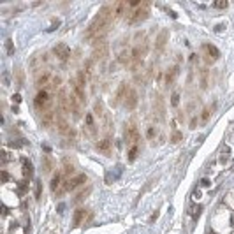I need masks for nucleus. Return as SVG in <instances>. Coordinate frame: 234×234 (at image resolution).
<instances>
[{
    "label": "nucleus",
    "instance_id": "2f4dec72",
    "mask_svg": "<svg viewBox=\"0 0 234 234\" xmlns=\"http://www.w3.org/2000/svg\"><path fill=\"white\" fill-rule=\"evenodd\" d=\"M171 104H172V106H178V104H180V93H178V91H174V93H172Z\"/></svg>",
    "mask_w": 234,
    "mask_h": 234
},
{
    "label": "nucleus",
    "instance_id": "c85d7f7f",
    "mask_svg": "<svg viewBox=\"0 0 234 234\" xmlns=\"http://www.w3.org/2000/svg\"><path fill=\"white\" fill-rule=\"evenodd\" d=\"M201 86H202V88H206V86H208V70H206V69L202 70V79H201Z\"/></svg>",
    "mask_w": 234,
    "mask_h": 234
},
{
    "label": "nucleus",
    "instance_id": "412c9836",
    "mask_svg": "<svg viewBox=\"0 0 234 234\" xmlns=\"http://www.w3.org/2000/svg\"><path fill=\"white\" fill-rule=\"evenodd\" d=\"M42 169H44V172H51V169H53V162L48 155L42 158Z\"/></svg>",
    "mask_w": 234,
    "mask_h": 234
},
{
    "label": "nucleus",
    "instance_id": "f3484780",
    "mask_svg": "<svg viewBox=\"0 0 234 234\" xmlns=\"http://www.w3.org/2000/svg\"><path fill=\"white\" fill-rule=\"evenodd\" d=\"M55 118V113H53V109H49V111H44L42 113V123L48 127V125H51V121Z\"/></svg>",
    "mask_w": 234,
    "mask_h": 234
},
{
    "label": "nucleus",
    "instance_id": "f704fd0d",
    "mask_svg": "<svg viewBox=\"0 0 234 234\" xmlns=\"http://www.w3.org/2000/svg\"><path fill=\"white\" fill-rule=\"evenodd\" d=\"M40 192H42V185L37 183V185H35V199H37V201L40 199Z\"/></svg>",
    "mask_w": 234,
    "mask_h": 234
},
{
    "label": "nucleus",
    "instance_id": "1a4fd4ad",
    "mask_svg": "<svg viewBox=\"0 0 234 234\" xmlns=\"http://www.w3.org/2000/svg\"><path fill=\"white\" fill-rule=\"evenodd\" d=\"M145 53H146V46H143V48H141V46L134 48V51H132V55H130V56H132V60H134V64H136V65L141 62V60H143Z\"/></svg>",
    "mask_w": 234,
    "mask_h": 234
},
{
    "label": "nucleus",
    "instance_id": "aec40b11",
    "mask_svg": "<svg viewBox=\"0 0 234 234\" xmlns=\"http://www.w3.org/2000/svg\"><path fill=\"white\" fill-rule=\"evenodd\" d=\"M178 76V67H172L171 70H169V72H167V76H166V83L167 85H171L172 83V81H174V78Z\"/></svg>",
    "mask_w": 234,
    "mask_h": 234
},
{
    "label": "nucleus",
    "instance_id": "dca6fc26",
    "mask_svg": "<svg viewBox=\"0 0 234 234\" xmlns=\"http://www.w3.org/2000/svg\"><path fill=\"white\" fill-rule=\"evenodd\" d=\"M155 106H157V115H158V118H164L166 109H164V100H162V97H157V99H155L153 107H155Z\"/></svg>",
    "mask_w": 234,
    "mask_h": 234
},
{
    "label": "nucleus",
    "instance_id": "37998d69",
    "mask_svg": "<svg viewBox=\"0 0 234 234\" xmlns=\"http://www.w3.org/2000/svg\"><path fill=\"white\" fill-rule=\"evenodd\" d=\"M157 217H158V213H153V215L150 217V222H155V220H157Z\"/></svg>",
    "mask_w": 234,
    "mask_h": 234
},
{
    "label": "nucleus",
    "instance_id": "b1692460",
    "mask_svg": "<svg viewBox=\"0 0 234 234\" xmlns=\"http://www.w3.org/2000/svg\"><path fill=\"white\" fill-rule=\"evenodd\" d=\"M76 83L79 85V86H85V83H86V74H85V70H79L78 72V81Z\"/></svg>",
    "mask_w": 234,
    "mask_h": 234
},
{
    "label": "nucleus",
    "instance_id": "f8f14e48",
    "mask_svg": "<svg viewBox=\"0 0 234 234\" xmlns=\"http://www.w3.org/2000/svg\"><path fill=\"white\" fill-rule=\"evenodd\" d=\"M85 217H86V209H83V208L76 209V213H74V220H72V227H79L81 223H83Z\"/></svg>",
    "mask_w": 234,
    "mask_h": 234
},
{
    "label": "nucleus",
    "instance_id": "2eb2a0df",
    "mask_svg": "<svg viewBox=\"0 0 234 234\" xmlns=\"http://www.w3.org/2000/svg\"><path fill=\"white\" fill-rule=\"evenodd\" d=\"M72 90H74V95L78 97L79 102H85V88L79 86L78 83H72Z\"/></svg>",
    "mask_w": 234,
    "mask_h": 234
},
{
    "label": "nucleus",
    "instance_id": "a18cd8bd",
    "mask_svg": "<svg viewBox=\"0 0 234 234\" xmlns=\"http://www.w3.org/2000/svg\"><path fill=\"white\" fill-rule=\"evenodd\" d=\"M196 121H197L196 118H192V121H190V127H192V129H194V127H196Z\"/></svg>",
    "mask_w": 234,
    "mask_h": 234
},
{
    "label": "nucleus",
    "instance_id": "6e6552de",
    "mask_svg": "<svg viewBox=\"0 0 234 234\" xmlns=\"http://www.w3.org/2000/svg\"><path fill=\"white\" fill-rule=\"evenodd\" d=\"M85 181H86V174H79V176H76V178H72V180H69V181L65 183L64 190H74L76 187H79L81 183H85Z\"/></svg>",
    "mask_w": 234,
    "mask_h": 234
},
{
    "label": "nucleus",
    "instance_id": "a211bd4d",
    "mask_svg": "<svg viewBox=\"0 0 234 234\" xmlns=\"http://www.w3.org/2000/svg\"><path fill=\"white\" fill-rule=\"evenodd\" d=\"M109 148H111V141L109 139H102V141L97 143V150L104 151V153H109Z\"/></svg>",
    "mask_w": 234,
    "mask_h": 234
},
{
    "label": "nucleus",
    "instance_id": "49530a36",
    "mask_svg": "<svg viewBox=\"0 0 234 234\" xmlns=\"http://www.w3.org/2000/svg\"><path fill=\"white\" fill-rule=\"evenodd\" d=\"M2 215H4V217L7 215V208H5V206H2Z\"/></svg>",
    "mask_w": 234,
    "mask_h": 234
},
{
    "label": "nucleus",
    "instance_id": "a878e982",
    "mask_svg": "<svg viewBox=\"0 0 234 234\" xmlns=\"http://www.w3.org/2000/svg\"><path fill=\"white\" fill-rule=\"evenodd\" d=\"M95 113H97L99 116H104V106H102L100 100H97V102H95Z\"/></svg>",
    "mask_w": 234,
    "mask_h": 234
},
{
    "label": "nucleus",
    "instance_id": "c03bdc74",
    "mask_svg": "<svg viewBox=\"0 0 234 234\" xmlns=\"http://www.w3.org/2000/svg\"><path fill=\"white\" fill-rule=\"evenodd\" d=\"M13 100H14V102H19V100H21V97H19V95H14Z\"/></svg>",
    "mask_w": 234,
    "mask_h": 234
},
{
    "label": "nucleus",
    "instance_id": "7c9ffc66",
    "mask_svg": "<svg viewBox=\"0 0 234 234\" xmlns=\"http://www.w3.org/2000/svg\"><path fill=\"white\" fill-rule=\"evenodd\" d=\"M181 132H172V137H171V143H180L181 141Z\"/></svg>",
    "mask_w": 234,
    "mask_h": 234
},
{
    "label": "nucleus",
    "instance_id": "72a5a7b5",
    "mask_svg": "<svg viewBox=\"0 0 234 234\" xmlns=\"http://www.w3.org/2000/svg\"><path fill=\"white\" fill-rule=\"evenodd\" d=\"M90 190H91V188H86L85 192H81V194H79V196L76 197V202H79V201H83V199H85V197H86V196L90 194Z\"/></svg>",
    "mask_w": 234,
    "mask_h": 234
},
{
    "label": "nucleus",
    "instance_id": "79ce46f5",
    "mask_svg": "<svg viewBox=\"0 0 234 234\" xmlns=\"http://www.w3.org/2000/svg\"><path fill=\"white\" fill-rule=\"evenodd\" d=\"M2 162H4V164L7 162V151H2Z\"/></svg>",
    "mask_w": 234,
    "mask_h": 234
},
{
    "label": "nucleus",
    "instance_id": "423d86ee",
    "mask_svg": "<svg viewBox=\"0 0 234 234\" xmlns=\"http://www.w3.org/2000/svg\"><path fill=\"white\" fill-rule=\"evenodd\" d=\"M55 55L62 60V62H65V60L70 56V49H69V46L67 44H64V42H60V44H56L55 46Z\"/></svg>",
    "mask_w": 234,
    "mask_h": 234
},
{
    "label": "nucleus",
    "instance_id": "4468645a",
    "mask_svg": "<svg viewBox=\"0 0 234 234\" xmlns=\"http://www.w3.org/2000/svg\"><path fill=\"white\" fill-rule=\"evenodd\" d=\"M127 97V83H121L120 85V88H118V91H116V99H115V104H118V102H121Z\"/></svg>",
    "mask_w": 234,
    "mask_h": 234
},
{
    "label": "nucleus",
    "instance_id": "e433bc0d",
    "mask_svg": "<svg viewBox=\"0 0 234 234\" xmlns=\"http://www.w3.org/2000/svg\"><path fill=\"white\" fill-rule=\"evenodd\" d=\"M201 118H202V121H208V118H209V109H208V107L202 111V116H201Z\"/></svg>",
    "mask_w": 234,
    "mask_h": 234
},
{
    "label": "nucleus",
    "instance_id": "473e14b6",
    "mask_svg": "<svg viewBox=\"0 0 234 234\" xmlns=\"http://www.w3.org/2000/svg\"><path fill=\"white\" fill-rule=\"evenodd\" d=\"M5 48H7V53H9V55H13L14 48H13V40H11V39H7V40H5Z\"/></svg>",
    "mask_w": 234,
    "mask_h": 234
},
{
    "label": "nucleus",
    "instance_id": "6ab92c4d",
    "mask_svg": "<svg viewBox=\"0 0 234 234\" xmlns=\"http://www.w3.org/2000/svg\"><path fill=\"white\" fill-rule=\"evenodd\" d=\"M23 174L27 176V178H30L34 174V167H32V164H30L28 160H23Z\"/></svg>",
    "mask_w": 234,
    "mask_h": 234
},
{
    "label": "nucleus",
    "instance_id": "7ed1b4c3",
    "mask_svg": "<svg viewBox=\"0 0 234 234\" xmlns=\"http://www.w3.org/2000/svg\"><path fill=\"white\" fill-rule=\"evenodd\" d=\"M148 13H150V4L148 2H143L136 11H132L130 16H129V23H139L143 19L148 18Z\"/></svg>",
    "mask_w": 234,
    "mask_h": 234
},
{
    "label": "nucleus",
    "instance_id": "a19ab883",
    "mask_svg": "<svg viewBox=\"0 0 234 234\" xmlns=\"http://www.w3.org/2000/svg\"><path fill=\"white\" fill-rule=\"evenodd\" d=\"M25 188H27V181H21V183H19V190H21V192H23Z\"/></svg>",
    "mask_w": 234,
    "mask_h": 234
},
{
    "label": "nucleus",
    "instance_id": "cd10ccee",
    "mask_svg": "<svg viewBox=\"0 0 234 234\" xmlns=\"http://www.w3.org/2000/svg\"><path fill=\"white\" fill-rule=\"evenodd\" d=\"M136 157H137V146H132L130 151H129V160H130V162L136 160Z\"/></svg>",
    "mask_w": 234,
    "mask_h": 234
},
{
    "label": "nucleus",
    "instance_id": "f257e3e1",
    "mask_svg": "<svg viewBox=\"0 0 234 234\" xmlns=\"http://www.w3.org/2000/svg\"><path fill=\"white\" fill-rule=\"evenodd\" d=\"M113 14H115V7L113 5H104L95 16V19L90 23L86 30V39H90L91 42L99 44V39H102L104 34L107 32V28L113 21Z\"/></svg>",
    "mask_w": 234,
    "mask_h": 234
},
{
    "label": "nucleus",
    "instance_id": "f03ea898",
    "mask_svg": "<svg viewBox=\"0 0 234 234\" xmlns=\"http://www.w3.org/2000/svg\"><path fill=\"white\" fill-rule=\"evenodd\" d=\"M34 104H35V107L39 109V111H49L51 109V97H49V93L46 90H40L39 93L35 95V100H34Z\"/></svg>",
    "mask_w": 234,
    "mask_h": 234
},
{
    "label": "nucleus",
    "instance_id": "c9c22d12",
    "mask_svg": "<svg viewBox=\"0 0 234 234\" xmlns=\"http://www.w3.org/2000/svg\"><path fill=\"white\" fill-rule=\"evenodd\" d=\"M11 85V76H9V72H4V86H9Z\"/></svg>",
    "mask_w": 234,
    "mask_h": 234
},
{
    "label": "nucleus",
    "instance_id": "0eeeda50",
    "mask_svg": "<svg viewBox=\"0 0 234 234\" xmlns=\"http://www.w3.org/2000/svg\"><path fill=\"white\" fill-rule=\"evenodd\" d=\"M56 127H58V132H62V134H65V136H70V137L76 136L74 129H70L64 118H58V120H56Z\"/></svg>",
    "mask_w": 234,
    "mask_h": 234
},
{
    "label": "nucleus",
    "instance_id": "ea45409f",
    "mask_svg": "<svg viewBox=\"0 0 234 234\" xmlns=\"http://www.w3.org/2000/svg\"><path fill=\"white\" fill-rule=\"evenodd\" d=\"M7 180H9V174H7V172H5V171H2V181L5 183Z\"/></svg>",
    "mask_w": 234,
    "mask_h": 234
},
{
    "label": "nucleus",
    "instance_id": "5701e85b",
    "mask_svg": "<svg viewBox=\"0 0 234 234\" xmlns=\"http://www.w3.org/2000/svg\"><path fill=\"white\" fill-rule=\"evenodd\" d=\"M48 81H49V74H42V76H39L37 78V86H44V85H48Z\"/></svg>",
    "mask_w": 234,
    "mask_h": 234
},
{
    "label": "nucleus",
    "instance_id": "4c0bfd02",
    "mask_svg": "<svg viewBox=\"0 0 234 234\" xmlns=\"http://www.w3.org/2000/svg\"><path fill=\"white\" fill-rule=\"evenodd\" d=\"M146 136H148V137L151 139V137L155 136V129H153V127H150V129H148V132H146Z\"/></svg>",
    "mask_w": 234,
    "mask_h": 234
},
{
    "label": "nucleus",
    "instance_id": "39448f33",
    "mask_svg": "<svg viewBox=\"0 0 234 234\" xmlns=\"http://www.w3.org/2000/svg\"><path fill=\"white\" fill-rule=\"evenodd\" d=\"M107 51H109V46H107V42L100 40V42H99V46H95V49H93V58H95V60H102L104 56H107Z\"/></svg>",
    "mask_w": 234,
    "mask_h": 234
},
{
    "label": "nucleus",
    "instance_id": "bb28decb",
    "mask_svg": "<svg viewBox=\"0 0 234 234\" xmlns=\"http://www.w3.org/2000/svg\"><path fill=\"white\" fill-rule=\"evenodd\" d=\"M58 185H60V174H55L53 180H51V190H56Z\"/></svg>",
    "mask_w": 234,
    "mask_h": 234
},
{
    "label": "nucleus",
    "instance_id": "9b49d317",
    "mask_svg": "<svg viewBox=\"0 0 234 234\" xmlns=\"http://www.w3.org/2000/svg\"><path fill=\"white\" fill-rule=\"evenodd\" d=\"M60 107H62L64 113H69L70 111V97L65 91H60Z\"/></svg>",
    "mask_w": 234,
    "mask_h": 234
},
{
    "label": "nucleus",
    "instance_id": "20e7f679",
    "mask_svg": "<svg viewBox=\"0 0 234 234\" xmlns=\"http://www.w3.org/2000/svg\"><path fill=\"white\" fill-rule=\"evenodd\" d=\"M125 139H127V143L132 145V146H136V143L139 141V130H137V127L134 123L125 129Z\"/></svg>",
    "mask_w": 234,
    "mask_h": 234
},
{
    "label": "nucleus",
    "instance_id": "c756f323",
    "mask_svg": "<svg viewBox=\"0 0 234 234\" xmlns=\"http://www.w3.org/2000/svg\"><path fill=\"white\" fill-rule=\"evenodd\" d=\"M227 5H229L227 0H220V2H215V4H213V7H217V9H225Z\"/></svg>",
    "mask_w": 234,
    "mask_h": 234
},
{
    "label": "nucleus",
    "instance_id": "58836bf2",
    "mask_svg": "<svg viewBox=\"0 0 234 234\" xmlns=\"http://www.w3.org/2000/svg\"><path fill=\"white\" fill-rule=\"evenodd\" d=\"M129 53H121V56H120V62H129Z\"/></svg>",
    "mask_w": 234,
    "mask_h": 234
},
{
    "label": "nucleus",
    "instance_id": "393cba45",
    "mask_svg": "<svg viewBox=\"0 0 234 234\" xmlns=\"http://www.w3.org/2000/svg\"><path fill=\"white\" fill-rule=\"evenodd\" d=\"M64 164H65V169H64V174H65V176H69V174H72V172H74V166H72V164H69V160H67V158L64 160Z\"/></svg>",
    "mask_w": 234,
    "mask_h": 234
},
{
    "label": "nucleus",
    "instance_id": "ddd939ff",
    "mask_svg": "<svg viewBox=\"0 0 234 234\" xmlns=\"http://www.w3.org/2000/svg\"><path fill=\"white\" fill-rule=\"evenodd\" d=\"M167 37H169V32H167V30H162V32L158 34V37H157V40H155V48H157V49L164 48L166 42H167Z\"/></svg>",
    "mask_w": 234,
    "mask_h": 234
},
{
    "label": "nucleus",
    "instance_id": "4be33fe9",
    "mask_svg": "<svg viewBox=\"0 0 234 234\" xmlns=\"http://www.w3.org/2000/svg\"><path fill=\"white\" fill-rule=\"evenodd\" d=\"M204 49H206V51H208L213 58H218V56H220V51H218V49H217L215 46H211V44H206V46H204Z\"/></svg>",
    "mask_w": 234,
    "mask_h": 234
},
{
    "label": "nucleus",
    "instance_id": "9d476101",
    "mask_svg": "<svg viewBox=\"0 0 234 234\" xmlns=\"http://www.w3.org/2000/svg\"><path fill=\"white\" fill-rule=\"evenodd\" d=\"M125 106H127V109H134L137 106V93L134 90H130L129 95L125 97Z\"/></svg>",
    "mask_w": 234,
    "mask_h": 234
}]
</instances>
